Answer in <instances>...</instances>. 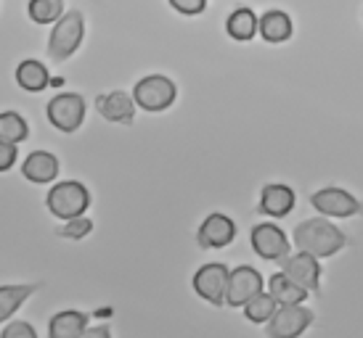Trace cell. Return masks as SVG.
<instances>
[{
	"label": "cell",
	"mask_w": 363,
	"mask_h": 338,
	"mask_svg": "<svg viewBox=\"0 0 363 338\" xmlns=\"http://www.w3.org/2000/svg\"><path fill=\"white\" fill-rule=\"evenodd\" d=\"M228 275H231V269L225 267V264L210 262V264L196 269V275H194V291L204 301H210L212 307H223L225 304V289H228Z\"/></svg>",
	"instance_id": "9c48e42d"
},
{
	"label": "cell",
	"mask_w": 363,
	"mask_h": 338,
	"mask_svg": "<svg viewBox=\"0 0 363 338\" xmlns=\"http://www.w3.org/2000/svg\"><path fill=\"white\" fill-rule=\"evenodd\" d=\"M175 95H178V88L164 74H149L135 82V88H133V98L138 103V109L152 111V114L170 109L175 103Z\"/></svg>",
	"instance_id": "277c9868"
},
{
	"label": "cell",
	"mask_w": 363,
	"mask_h": 338,
	"mask_svg": "<svg viewBox=\"0 0 363 338\" xmlns=\"http://www.w3.org/2000/svg\"><path fill=\"white\" fill-rule=\"evenodd\" d=\"M294 204H297V193H294L289 185H284V182H271V185L262 188L257 211L265 214V217L279 219V217H286V214L294 209Z\"/></svg>",
	"instance_id": "5bb4252c"
},
{
	"label": "cell",
	"mask_w": 363,
	"mask_h": 338,
	"mask_svg": "<svg viewBox=\"0 0 363 338\" xmlns=\"http://www.w3.org/2000/svg\"><path fill=\"white\" fill-rule=\"evenodd\" d=\"M292 238L297 249L308 251L318 259L334 257L337 251H342L347 246V235L334 222H329V217H311L300 222L294 228Z\"/></svg>",
	"instance_id": "6da1fadb"
},
{
	"label": "cell",
	"mask_w": 363,
	"mask_h": 338,
	"mask_svg": "<svg viewBox=\"0 0 363 338\" xmlns=\"http://www.w3.org/2000/svg\"><path fill=\"white\" fill-rule=\"evenodd\" d=\"M265 286L262 275L255 267H236L228 275V289H225V304L228 307H244L252 296H257Z\"/></svg>",
	"instance_id": "8fae6325"
},
{
	"label": "cell",
	"mask_w": 363,
	"mask_h": 338,
	"mask_svg": "<svg viewBox=\"0 0 363 338\" xmlns=\"http://www.w3.org/2000/svg\"><path fill=\"white\" fill-rule=\"evenodd\" d=\"M91 230H93V222L85 217V214H80V217L64 219V225L56 230V235L67 240H82L91 235Z\"/></svg>",
	"instance_id": "d4e9b609"
},
{
	"label": "cell",
	"mask_w": 363,
	"mask_h": 338,
	"mask_svg": "<svg viewBox=\"0 0 363 338\" xmlns=\"http://www.w3.org/2000/svg\"><path fill=\"white\" fill-rule=\"evenodd\" d=\"M21 175L30 182L45 185V182L56 180V175H59V159L53 156L51 151H32L30 156L21 161Z\"/></svg>",
	"instance_id": "9a60e30c"
},
{
	"label": "cell",
	"mask_w": 363,
	"mask_h": 338,
	"mask_svg": "<svg viewBox=\"0 0 363 338\" xmlns=\"http://www.w3.org/2000/svg\"><path fill=\"white\" fill-rule=\"evenodd\" d=\"M311 206L318 214L329 219H345L361 214V201L355 199L353 193H347L345 188H321L311 196Z\"/></svg>",
	"instance_id": "ba28073f"
},
{
	"label": "cell",
	"mask_w": 363,
	"mask_h": 338,
	"mask_svg": "<svg viewBox=\"0 0 363 338\" xmlns=\"http://www.w3.org/2000/svg\"><path fill=\"white\" fill-rule=\"evenodd\" d=\"M233 238H236V225H233V219L228 214H220V211H215V214L204 219L199 225V233H196L199 246L207 251L225 249V246L233 243Z\"/></svg>",
	"instance_id": "7c38bea8"
},
{
	"label": "cell",
	"mask_w": 363,
	"mask_h": 338,
	"mask_svg": "<svg viewBox=\"0 0 363 338\" xmlns=\"http://www.w3.org/2000/svg\"><path fill=\"white\" fill-rule=\"evenodd\" d=\"M45 206H48V211H51L53 217L64 222V219L80 217V214L88 211V206H91V193L77 180H64V182H56L48 190Z\"/></svg>",
	"instance_id": "3957f363"
},
{
	"label": "cell",
	"mask_w": 363,
	"mask_h": 338,
	"mask_svg": "<svg viewBox=\"0 0 363 338\" xmlns=\"http://www.w3.org/2000/svg\"><path fill=\"white\" fill-rule=\"evenodd\" d=\"M225 32L239 42L252 40L255 35L260 32V16H255L252 8H236L225 19Z\"/></svg>",
	"instance_id": "44dd1931"
},
{
	"label": "cell",
	"mask_w": 363,
	"mask_h": 338,
	"mask_svg": "<svg viewBox=\"0 0 363 338\" xmlns=\"http://www.w3.org/2000/svg\"><path fill=\"white\" fill-rule=\"evenodd\" d=\"M0 336H3V338H35V336H38V330L32 328L30 322H24V320H16V322L6 325Z\"/></svg>",
	"instance_id": "83f0119b"
},
{
	"label": "cell",
	"mask_w": 363,
	"mask_h": 338,
	"mask_svg": "<svg viewBox=\"0 0 363 338\" xmlns=\"http://www.w3.org/2000/svg\"><path fill=\"white\" fill-rule=\"evenodd\" d=\"M250 243H252L255 254L265 259V262H281L292 251V243L286 238V233L279 225H273V222L255 225L252 233H250Z\"/></svg>",
	"instance_id": "52a82bcc"
},
{
	"label": "cell",
	"mask_w": 363,
	"mask_h": 338,
	"mask_svg": "<svg viewBox=\"0 0 363 338\" xmlns=\"http://www.w3.org/2000/svg\"><path fill=\"white\" fill-rule=\"evenodd\" d=\"M43 283H16V286H0V322L13 317V312L24 307V301L40 291Z\"/></svg>",
	"instance_id": "e0dca14e"
},
{
	"label": "cell",
	"mask_w": 363,
	"mask_h": 338,
	"mask_svg": "<svg viewBox=\"0 0 363 338\" xmlns=\"http://www.w3.org/2000/svg\"><path fill=\"white\" fill-rule=\"evenodd\" d=\"M167 3L183 16H199L207 8V0H167Z\"/></svg>",
	"instance_id": "484cf974"
},
{
	"label": "cell",
	"mask_w": 363,
	"mask_h": 338,
	"mask_svg": "<svg viewBox=\"0 0 363 338\" xmlns=\"http://www.w3.org/2000/svg\"><path fill=\"white\" fill-rule=\"evenodd\" d=\"M48 122L59 132H77L85 122V100H82L80 93H59L48 100Z\"/></svg>",
	"instance_id": "5b68a950"
},
{
	"label": "cell",
	"mask_w": 363,
	"mask_h": 338,
	"mask_svg": "<svg viewBox=\"0 0 363 338\" xmlns=\"http://www.w3.org/2000/svg\"><path fill=\"white\" fill-rule=\"evenodd\" d=\"M88 328V315L77 309H64L59 315H53L48 322V336L51 338H80L85 336Z\"/></svg>",
	"instance_id": "2e32d148"
},
{
	"label": "cell",
	"mask_w": 363,
	"mask_h": 338,
	"mask_svg": "<svg viewBox=\"0 0 363 338\" xmlns=\"http://www.w3.org/2000/svg\"><path fill=\"white\" fill-rule=\"evenodd\" d=\"M281 272H286L294 283H300L308 293H318L321 289V264H318V257H313L308 251H300V254H289L284 257L281 262Z\"/></svg>",
	"instance_id": "30bf717a"
},
{
	"label": "cell",
	"mask_w": 363,
	"mask_h": 338,
	"mask_svg": "<svg viewBox=\"0 0 363 338\" xmlns=\"http://www.w3.org/2000/svg\"><path fill=\"white\" fill-rule=\"evenodd\" d=\"M111 330L106 328V325H101V328H85V336H109Z\"/></svg>",
	"instance_id": "f1b7e54d"
},
{
	"label": "cell",
	"mask_w": 363,
	"mask_h": 338,
	"mask_svg": "<svg viewBox=\"0 0 363 338\" xmlns=\"http://www.w3.org/2000/svg\"><path fill=\"white\" fill-rule=\"evenodd\" d=\"M96 109H99V114H101L106 122H111V124H133L138 103H135V98H133L130 93H125V90H111L106 95H99V98H96Z\"/></svg>",
	"instance_id": "4fadbf2b"
},
{
	"label": "cell",
	"mask_w": 363,
	"mask_h": 338,
	"mask_svg": "<svg viewBox=\"0 0 363 338\" xmlns=\"http://www.w3.org/2000/svg\"><path fill=\"white\" fill-rule=\"evenodd\" d=\"M313 320H315V315L308 307H303V304H279V309L273 312V317L268 320L265 333L271 338L303 336L305 330L313 325Z\"/></svg>",
	"instance_id": "8992f818"
},
{
	"label": "cell",
	"mask_w": 363,
	"mask_h": 338,
	"mask_svg": "<svg viewBox=\"0 0 363 338\" xmlns=\"http://www.w3.org/2000/svg\"><path fill=\"white\" fill-rule=\"evenodd\" d=\"M30 135L27 120L16 114V111H3L0 114V140H9V143H24Z\"/></svg>",
	"instance_id": "7402d4cb"
},
{
	"label": "cell",
	"mask_w": 363,
	"mask_h": 338,
	"mask_svg": "<svg viewBox=\"0 0 363 338\" xmlns=\"http://www.w3.org/2000/svg\"><path fill=\"white\" fill-rule=\"evenodd\" d=\"M82 37H85V16L82 11L72 8L67 13H61L59 21H53L51 37H48V59L53 64H61V61L72 59L82 45Z\"/></svg>",
	"instance_id": "7a4b0ae2"
},
{
	"label": "cell",
	"mask_w": 363,
	"mask_h": 338,
	"mask_svg": "<svg viewBox=\"0 0 363 338\" xmlns=\"http://www.w3.org/2000/svg\"><path fill=\"white\" fill-rule=\"evenodd\" d=\"M16 82L21 90L27 93H43V90L51 85V71L48 66L38 59H24L16 66Z\"/></svg>",
	"instance_id": "ac0fdd59"
},
{
	"label": "cell",
	"mask_w": 363,
	"mask_h": 338,
	"mask_svg": "<svg viewBox=\"0 0 363 338\" xmlns=\"http://www.w3.org/2000/svg\"><path fill=\"white\" fill-rule=\"evenodd\" d=\"M268 293L279 304H303L305 298H308V291L300 283H294L286 272H276V275L268 278Z\"/></svg>",
	"instance_id": "ffe728a7"
},
{
	"label": "cell",
	"mask_w": 363,
	"mask_h": 338,
	"mask_svg": "<svg viewBox=\"0 0 363 338\" xmlns=\"http://www.w3.org/2000/svg\"><path fill=\"white\" fill-rule=\"evenodd\" d=\"M27 13L35 24H53L64 13V0H30Z\"/></svg>",
	"instance_id": "cb8c5ba5"
},
{
	"label": "cell",
	"mask_w": 363,
	"mask_h": 338,
	"mask_svg": "<svg viewBox=\"0 0 363 338\" xmlns=\"http://www.w3.org/2000/svg\"><path fill=\"white\" fill-rule=\"evenodd\" d=\"M276 309H279V301H276L271 293H262L260 291L257 296H252L244 304V315H247L250 322H268Z\"/></svg>",
	"instance_id": "603a6c76"
},
{
	"label": "cell",
	"mask_w": 363,
	"mask_h": 338,
	"mask_svg": "<svg viewBox=\"0 0 363 338\" xmlns=\"http://www.w3.org/2000/svg\"><path fill=\"white\" fill-rule=\"evenodd\" d=\"M16 156H19V143L0 140V172H9L16 164Z\"/></svg>",
	"instance_id": "4316f807"
},
{
	"label": "cell",
	"mask_w": 363,
	"mask_h": 338,
	"mask_svg": "<svg viewBox=\"0 0 363 338\" xmlns=\"http://www.w3.org/2000/svg\"><path fill=\"white\" fill-rule=\"evenodd\" d=\"M294 32V24L289 19V13H284V11H265L260 16V35L265 42H286L292 37Z\"/></svg>",
	"instance_id": "d6986e66"
}]
</instances>
